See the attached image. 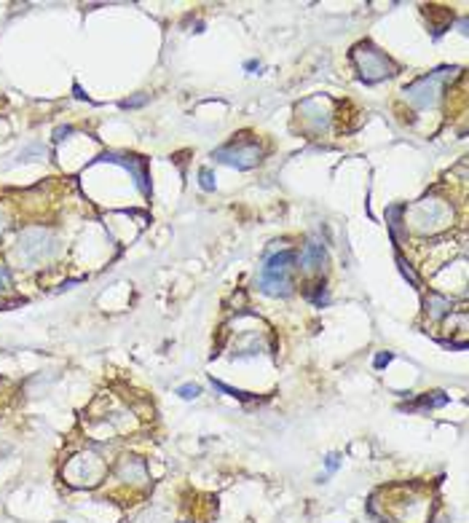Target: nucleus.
I'll use <instances>...</instances> for the list:
<instances>
[{"instance_id":"obj_1","label":"nucleus","mask_w":469,"mask_h":523,"mask_svg":"<svg viewBox=\"0 0 469 523\" xmlns=\"http://www.w3.org/2000/svg\"><path fill=\"white\" fill-rule=\"evenodd\" d=\"M410 226L418 234H440L453 223V207L445 199L437 196H427V199L415 201L413 207H405V226Z\"/></svg>"},{"instance_id":"obj_2","label":"nucleus","mask_w":469,"mask_h":523,"mask_svg":"<svg viewBox=\"0 0 469 523\" xmlns=\"http://www.w3.org/2000/svg\"><path fill=\"white\" fill-rule=\"evenodd\" d=\"M54 253H56V236H54L49 228L32 226V228H25V231L19 234L16 258H19L25 266H40V263H46Z\"/></svg>"},{"instance_id":"obj_3","label":"nucleus","mask_w":469,"mask_h":523,"mask_svg":"<svg viewBox=\"0 0 469 523\" xmlns=\"http://www.w3.org/2000/svg\"><path fill=\"white\" fill-rule=\"evenodd\" d=\"M456 73H458L456 67H442V70H434V73H429L424 78L413 80L410 86H405V100L413 107H421V110L434 107L440 102L442 89L448 86V80L453 78Z\"/></svg>"},{"instance_id":"obj_4","label":"nucleus","mask_w":469,"mask_h":523,"mask_svg":"<svg viewBox=\"0 0 469 523\" xmlns=\"http://www.w3.org/2000/svg\"><path fill=\"white\" fill-rule=\"evenodd\" d=\"M351 59H354L357 73H360V78L365 80V83H378V80L394 76L391 62H389L386 56L375 49L373 43H360V46H354Z\"/></svg>"},{"instance_id":"obj_5","label":"nucleus","mask_w":469,"mask_h":523,"mask_svg":"<svg viewBox=\"0 0 469 523\" xmlns=\"http://www.w3.org/2000/svg\"><path fill=\"white\" fill-rule=\"evenodd\" d=\"M260 156H263V150L255 143H228V145L214 150V159L220 164L236 167V169H252L260 164Z\"/></svg>"},{"instance_id":"obj_6","label":"nucleus","mask_w":469,"mask_h":523,"mask_svg":"<svg viewBox=\"0 0 469 523\" xmlns=\"http://www.w3.org/2000/svg\"><path fill=\"white\" fill-rule=\"evenodd\" d=\"M298 116L306 124V129L311 132H324L330 126V102L324 97H311V100H303L298 105Z\"/></svg>"},{"instance_id":"obj_7","label":"nucleus","mask_w":469,"mask_h":523,"mask_svg":"<svg viewBox=\"0 0 469 523\" xmlns=\"http://www.w3.org/2000/svg\"><path fill=\"white\" fill-rule=\"evenodd\" d=\"M70 467H78V472H67L73 486H94L102 478V462L94 454H80L70 462Z\"/></svg>"},{"instance_id":"obj_8","label":"nucleus","mask_w":469,"mask_h":523,"mask_svg":"<svg viewBox=\"0 0 469 523\" xmlns=\"http://www.w3.org/2000/svg\"><path fill=\"white\" fill-rule=\"evenodd\" d=\"M99 161H110V164H118V167H123L126 172H132L137 188H140L145 196L150 193V186H147L145 159H140V156H121V153H105V156H102Z\"/></svg>"},{"instance_id":"obj_9","label":"nucleus","mask_w":469,"mask_h":523,"mask_svg":"<svg viewBox=\"0 0 469 523\" xmlns=\"http://www.w3.org/2000/svg\"><path fill=\"white\" fill-rule=\"evenodd\" d=\"M260 290L266 295H287L290 290H293V279H290V274H266V271H260Z\"/></svg>"},{"instance_id":"obj_10","label":"nucleus","mask_w":469,"mask_h":523,"mask_svg":"<svg viewBox=\"0 0 469 523\" xmlns=\"http://www.w3.org/2000/svg\"><path fill=\"white\" fill-rule=\"evenodd\" d=\"M324 247H322L319 241H308L306 247H303V253H300V268L306 271V274H314V271H319L322 266H324Z\"/></svg>"},{"instance_id":"obj_11","label":"nucleus","mask_w":469,"mask_h":523,"mask_svg":"<svg viewBox=\"0 0 469 523\" xmlns=\"http://www.w3.org/2000/svg\"><path fill=\"white\" fill-rule=\"evenodd\" d=\"M118 478L121 481H134V483H145L147 481V467L142 459L137 456H126L121 459L118 464Z\"/></svg>"},{"instance_id":"obj_12","label":"nucleus","mask_w":469,"mask_h":523,"mask_svg":"<svg viewBox=\"0 0 469 523\" xmlns=\"http://www.w3.org/2000/svg\"><path fill=\"white\" fill-rule=\"evenodd\" d=\"M295 263H298V253H293V250H281V253L268 258L263 271H266V274H290Z\"/></svg>"},{"instance_id":"obj_13","label":"nucleus","mask_w":469,"mask_h":523,"mask_svg":"<svg viewBox=\"0 0 469 523\" xmlns=\"http://www.w3.org/2000/svg\"><path fill=\"white\" fill-rule=\"evenodd\" d=\"M424 306H427L429 320H442V317H448V314L453 311L451 298H445V295H440V293H429L427 301H424Z\"/></svg>"},{"instance_id":"obj_14","label":"nucleus","mask_w":469,"mask_h":523,"mask_svg":"<svg viewBox=\"0 0 469 523\" xmlns=\"http://www.w3.org/2000/svg\"><path fill=\"white\" fill-rule=\"evenodd\" d=\"M445 402H448V397L442 392H427L415 405H405V408H410V411H415V408H442Z\"/></svg>"},{"instance_id":"obj_15","label":"nucleus","mask_w":469,"mask_h":523,"mask_svg":"<svg viewBox=\"0 0 469 523\" xmlns=\"http://www.w3.org/2000/svg\"><path fill=\"white\" fill-rule=\"evenodd\" d=\"M397 266H400L402 277H405V279H410V284H413V287H418V277H415V271L410 268V263H408L402 255H397Z\"/></svg>"},{"instance_id":"obj_16","label":"nucleus","mask_w":469,"mask_h":523,"mask_svg":"<svg viewBox=\"0 0 469 523\" xmlns=\"http://www.w3.org/2000/svg\"><path fill=\"white\" fill-rule=\"evenodd\" d=\"M212 384L220 389V392H226V395H231V397H236V400H250V395H247V392H239V389H233V387H226L223 381H212Z\"/></svg>"},{"instance_id":"obj_17","label":"nucleus","mask_w":469,"mask_h":523,"mask_svg":"<svg viewBox=\"0 0 469 523\" xmlns=\"http://www.w3.org/2000/svg\"><path fill=\"white\" fill-rule=\"evenodd\" d=\"M177 395H180L183 400H193L196 395H201V389L196 387V384H183V387L177 389Z\"/></svg>"},{"instance_id":"obj_18","label":"nucleus","mask_w":469,"mask_h":523,"mask_svg":"<svg viewBox=\"0 0 469 523\" xmlns=\"http://www.w3.org/2000/svg\"><path fill=\"white\" fill-rule=\"evenodd\" d=\"M199 183L204 191H214V174L212 169H201L199 172Z\"/></svg>"},{"instance_id":"obj_19","label":"nucleus","mask_w":469,"mask_h":523,"mask_svg":"<svg viewBox=\"0 0 469 523\" xmlns=\"http://www.w3.org/2000/svg\"><path fill=\"white\" fill-rule=\"evenodd\" d=\"M308 298H311L317 306H322V303L327 301V290H324V284H317V290H314V293H308Z\"/></svg>"},{"instance_id":"obj_20","label":"nucleus","mask_w":469,"mask_h":523,"mask_svg":"<svg viewBox=\"0 0 469 523\" xmlns=\"http://www.w3.org/2000/svg\"><path fill=\"white\" fill-rule=\"evenodd\" d=\"M11 284V271L6 266H0V290H6Z\"/></svg>"},{"instance_id":"obj_21","label":"nucleus","mask_w":469,"mask_h":523,"mask_svg":"<svg viewBox=\"0 0 469 523\" xmlns=\"http://www.w3.org/2000/svg\"><path fill=\"white\" fill-rule=\"evenodd\" d=\"M147 102V97L142 94V97H134V100H126V102H121V107L126 110V107H140V105H145Z\"/></svg>"},{"instance_id":"obj_22","label":"nucleus","mask_w":469,"mask_h":523,"mask_svg":"<svg viewBox=\"0 0 469 523\" xmlns=\"http://www.w3.org/2000/svg\"><path fill=\"white\" fill-rule=\"evenodd\" d=\"M389 362H391V354H389V351H384V354H378V357H375V368H384V365H389Z\"/></svg>"},{"instance_id":"obj_23","label":"nucleus","mask_w":469,"mask_h":523,"mask_svg":"<svg viewBox=\"0 0 469 523\" xmlns=\"http://www.w3.org/2000/svg\"><path fill=\"white\" fill-rule=\"evenodd\" d=\"M335 467H338V454H330V456H327V469L333 472Z\"/></svg>"},{"instance_id":"obj_24","label":"nucleus","mask_w":469,"mask_h":523,"mask_svg":"<svg viewBox=\"0 0 469 523\" xmlns=\"http://www.w3.org/2000/svg\"><path fill=\"white\" fill-rule=\"evenodd\" d=\"M3 231H6V217L0 215V234H3Z\"/></svg>"},{"instance_id":"obj_25","label":"nucleus","mask_w":469,"mask_h":523,"mask_svg":"<svg viewBox=\"0 0 469 523\" xmlns=\"http://www.w3.org/2000/svg\"><path fill=\"white\" fill-rule=\"evenodd\" d=\"M183 523H190V521H183Z\"/></svg>"}]
</instances>
